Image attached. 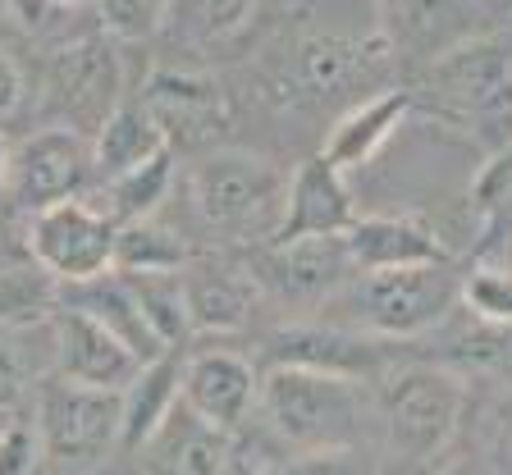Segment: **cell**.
I'll use <instances>...</instances> for the list:
<instances>
[{"instance_id":"obj_1","label":"cell","mask_w":512,"mask_h":475,"mask_svg":"<svg viewBox=\"0 0 512 475\" xmlns=\"http://www.w3.org/2000/svg\"><path fill=\"white\" fill-rule=\"evenodd\" d=\"M416 110L426 106L439 124L462 128L485 151L512 142V32L485 28L416 74Z\"/></svg>"},{"instance_id":"obj_2","label":"cell","mask_w":512,"mask_h":475,"mask_svg":"<svg viewBox=\"0 0 512 475\" xmlns=\"http://www.w3.org/2000/svg\"><path fill=\"white\" fill-rule=\"evenodd\" d=\"M357 384L362 380L325 375V370L270 366L256 384V407L266 416L270 439H279L288 453L362 444L366 398Z\"/></svg>"},{"instance_id":"obj_3","label":"cell","mask_w":512,"mask_h":475,"mask_svg":"<svg viewBox=\"0 0 512 475\" xmlns=\"http://www.w3.org/2000/svg\"><path fill=\"white\" fill-rule=\"evenodd\" d=\"M284 174L266 156L234 147L206 151L188 174L192 211L224 243L266 247L284 215Z\"/></svg>"},{"instance_id":"obj_4","label":"cell","mask_w":512,"mask_h":475,"mask_svg":"<svg viewBox=\"0 0 512 475\" xmlns=\"http://www.w3.org/2000/svg\"><path fill=\"white\" fill-rule=\"evenodd\" d=\"M462 275L453 265H412V270H357L325 307L343 311L357 334L421 338L458 307Z\"/></svg>"},{"instance_id":"obj_5","label":"cell","mask_w":512,"mask_h":475,"mask_svg":"<svg viewBox=\"0 0 512 475\" xmlns=\"http://www.w3.org/2000/svg\"><path fill=\"white\" fill-rule=\"evenodd\" d=\"M467 412V389L458 375L439 366H403L380 389V416L389 453L407 466H421L458 434Z\"/></svg>"},{"instance_id":"obj_6","label":"cell","mask_w":512,"mask_h":475,"mask_svg":"<svg viewBox=\"0 0 512 475\" xmlns=\"http://www.w3.org/2000/svg\"><path fill=\"white\" fill-rule=\"evenodd\" d=\"M115 229L119 224L92 201H55L28 215V256L60 288L87 284L115 270Z\"/></svg>"},{"instance_id":"obj_7","label":"cell","mask_w":512,"mask_h":475,"mask_svg":"<svg viewBox=\"0 0 512 475\" xmlns=\"http://www.w3.org/2000/svg\"><path fill=\"white\" fill-rule=\"evenodd\" d=\"M124 101V55L115 37H78L46 64V106L55 124L92 138L101 119Z\"/></svg>"},{"instance_id":"obj_8","label":"cell","mask_w":512,"mask_h":475,"mask_svg":"<svg viewBox=\"0 0 512 475\" xmlns=\"http://www.w3.org/2000/svg\"><path fill=\"white\" fill-rule=\"evenodd\" d=\"M37 439L42 453L64 466L101 462L119 448V393L87 389L74 380H46L37 393Z\"/></svg>"},{"instance_id":"obj_9","label":"cell","mask_w":512,"mask_h":475,"mask_svg":"<svg viewBox=\"0 0 512 475\" xmlns=\"http://www.w3.org/2000/svg\"><path fill=\"white\" fill-rule=\"evenodd\" d=\"M92 138L74 128L46 124L10 151V188L5 197L19 211H42L55 201H74L92 188Z\"/></svg>"},{"instance_id":"obj_10","label":"cell","mask_w":512,"mask_h":475,"mask_svg":"<svg viewBox=\"0 0 512 475\" xmlns=\"http://www.w3.org/2000/svg\"><path fill=\"white\" fill-rule=\"evenodd\" d=\"M247 270L261 284V293L298 302V307H325L357 275L343 238H293V243L252 247Z\"/></svg>"},{"instance_id":"obj_11","label":"cell","mask_w":512,"mask_h":475,"mask_svg":"<svg viewBox=\"0 0 512 475\" xmlns=\"http://www.w3.org/2000/svg\"><path fill=\"white\" fill-rule=\"evenodd\" d=\"M375 14V32L389 42L394 64H407L416 74L448 46L490 28V10L480 0H375Z\"/></svg>"},{"instance_id":"obj_12","label":"cell","mask_w":512,"mask_h":475,"mask_svg":"<svg viewBox=\"0 0 512 475\" xmlns=\"http://www.w3.org/2000/svg\"><path fill=\"white\" fill-rule=\"evenodd\" d=\"M170 147H211L229 128V96L202 69H156L138 96Z\"/></svg>"},{"instance_id":"obj_13","label":"cell","mask_w":512,"mask_h":475,"mask_svg":"<svg viewBox=\"0 0 512 475\" xmlns=\"http://www.w3.org/2000/svg\"><path fill=\"white\" fill-rule=\"evenodd\" d=\"M394 69V51L380 32H311L293 51V83L307 96L325 101V96L357 92L362 83H375Z\"/></svg>"},{"instance_id":"obj_14","label":"cell","mask_w":512,"mask_h":475,"mask_svg":"<svg viewBox=\"0 0 512 475\" xmlns=\"http://www.w3.org/2000/svg\"><path fill=\"white\" fill-rule=\"evenodd\" d=\"M357 192H352L348 174L334 169L330 160L307 156L293 165L284 183V215L270 243H293V238H343L357 220Z\"/></svg>"},{"instance_id":"obj_15","label":"cell","mask_w":512,"mask_h":475,"mask_svg":"<svg viewBox=\"0 0 512 475\" xmlns=\"http://www.w3.org/2000/svg\"><path fill=\"white\" fill-rule=\"evenodd\" d=\"M256 384H261V375L247 357L229 348H202L183 357L179 402L192 416H202L206 425L234 434L256 407Z\"/></svg>"},{"instance_id":"obj_16","label":"cell","mask_w":512,"mask_h":475,"mask_svg":"<svg viewBox=\"0 0 512 475\" xmlns=\"http://www.w3.org/2000/svg\"><path fill=\"white\" fill-rule=\"evenodd\" d=\"M179 284L192 334H234L261 302V284L252 279V270L220 256H192L179 270Z\"/></svg>"},{"instance_id":"obj_17","label":"cell","mask_w":512,"mask_h":475,"mask_svg":"<svg viewBox=\"0 0 512 475\" xmlns=\"http://www.w3.org/2000/svg\"><path fill=\"white\" fill-rule=\"evenodd\" d=\"M55 366H60V380L124 393L128 380H133L147 361L133 357L101 320L83 316V311H74V307H60L55 311Z\"/></svg>"},{"instance_id":"obj_18","label":"cell","mask_w":512,"mask_h":475,"mask_svg":"<svg viewBox=\"0 0 512 475\" xmlns=\"http://www.w3.org/2000/svg\"><path fill=\"white\" fill-rule=\"evenodd\" d=\"M412 115H416L412 87L407 83L380 87L375 96L352 101V106L334 119V128L325 133V142H320V156L330 160L334 169H343V174H357V169H366L389 142L398 138V128H403Z\"/></svg>"},{"instance_id":"obj_19","label":"cell","mask_w":512,"mask_h":475,"mask_svg":"<svg viewBox=\"0 0 512 475\" xmlns=\"http://www.w3.org/2000/svg\"><path fill=\"white\" fill-rule=\"evenodd\" d=\"M352 265L357 270H412V265H444L448 247L426 215L412 211H384L357 215L343 233Z\"/></svg>"},{"instance_id":"obj_20","label":"cell","mask_w":512,"mask_h":475,"mask_svg":"<svg viewBox=\"0 0 512 475\" xmlns=\"http://www.w3.org/2000/svg\"><path fill=\"white\" fill-rule=\"evenodd\" d=\"M270 366H302V370L362 380V375L384 366V348L371 334H352V329L288 325L270 338Z\"/></svg>"},{"instance_id":"obj_21","label":"cell","mask_w":512,"mask_h":475,"mask_svg":"<svg viewBox=\"0 0 512 475\" xmlns=\"http://www.w3.org/2000/svg\"><path fill=\"white\" fill-rule=\"evenodd\" d=\"M229 444L234 434L206 425L179 402L138 453L147 475H229Z\"/></svg>"},{"instance_id":"obj_22","label":"cell","mask_w":512,"mask_h":475,"mask_svg":"<svg viewBox=\"0 0 512 475\" xmlns=\"http://www.w3.org/2000/svg\"><path fill=\"white\" fill-rule=\"evenodd\" d=\"M60 307H74V311H83V316L101 320L138 361H156L160 352H165L156 343V334H151V325L142 320L138 297H133V288H128V279L119 275V270L96 275V279H87V284L60 288Z\"/></svg>"},{"instance_id":"obj_23","label":"cell","mask_w":512,"mask_h":475,"mask_svg":"<svg viewBox=\"0 0 512 475\" xmlns=\"http://www.w3.org/2000/svg\"><path fill=\"white\" fill-rule=\"evenodd\" d=\"M261 0H160L156 32L179 51H211L243 37Z\"/></svg>"},{"instance_id":"obj_24","label":"cell","mask_w":512,"mask_h":475,"mask_svg":"<svg viewBox=\"0 0 512 475\" xmlns=\"http://www.w3.org/2000/svg\"><path fill=\"white\" fill-rule=\"evenodd\" d=\"M165 147H170V142H165L160 124L151 119V110L142 106V101H128L124 96V101L101 119V128L92 133V174L106 183V179H115V174H128V169L147 165V160L160 156Z\"/></svg>"},{"instance_id":"obj_25","label":"cell","mask_w":512,"mask_h":475,"mask_svg":"<svg viewBox=\"0 0 512 475\" xmlns=\"http://www.w3.org/2000/svg\"><path fill=\"white\" fill-rule=\"evenodd\" d=\"M179 375V352H160L128 380V389L119 393V448H142L160 430V421L179 407Z\"/></svg>"},{"instance_id":"obj_26","label":"cell","mask_w":512,"mask_h":475,"mask_svg":"<svg viewBox=\"0 0 512 475\" xmlns=\"http://www.w3.org/2000/svg\"><path fill=\"white\" fill-rule=\"evenodd\" d=\"M174 188V151L165 147L160 156H151L147 165L128 169V174H115V179L101 183V211L110 215L115 224L128 220H156L160 201L170 197Z\"/></svg>"},{"instance_id":"obj_27","label":"cell","mask_w":512,"mask_h":475,"mask_svg":"<svg viewBox=\"0 0 512 475\" xmlns=\"http://www.w3.org/2000/svg\"><path fill=\"white\" fill-rule=\"evenodd\" d=\"M188 261H192L188 243L156 220H128L115 229L119 275H179Z\"/></svg>"},{"instance_id":"obj_28","label":"cell","mask_w":512,"mask_h":475,"mask_svg":"<svg viewBox=\"0 0 512 475\" xmlns=\"http://www.w3.org/2000/svg\"><path fill=\"white\" fill-rule=\"evenodd\" d=\"M55 311H60V284L37 261L0 270V325L5 329L46 325L55 320Z\"/></svg>"},{"instance_id":"obj_29","label":"cell","mask_w":512,"mask_h":475,"mask_svg":"<svg viewBox=\"0 0 512 475\" xmlns=\"http://www.w3.org/2000/svg\"><path fill=\"white\" fill-rule=\"evenodd\" d=\"M133 297L142 307V320L151 325L156 343L165 352H174L179 343H188L192 325H188V307H183V284L179 275H124Z\"/></svg>"},{"instance_id":"obj_30","label":"cell","mask_w":512,"mask_h":475,"mask_svg":"<svg viewBox=\"0 0 512 475\" xmlns=\"http://www.w3.org/2000/svg\"><path fill=\"white\" fill-rule=\"evenodd\" d=\"M458 302L480 320V325L508 329L512 325V265L476 261L467 275H462Z\"/></svg>"},{"instance_id":"obj_31","label":"cell","mask_w":512,"mask_h":475,"mask_svg":"<svg viewBox=\"0 0 512 475\" xmlns=\"http://www.w3.org/2000/svg\"><path fill=\"white\" fill-rule=\"evenodd\" d=\"M471 206H476L480 233H503L512 229V142L490 151V160L480 165L476 183H471Z\"/></svg>"},{"instance_id":"obj_32","label":"cell","mask_w":512,"mask_h":475,"mask_svg":"<svg viewBox=\"0 0 512 475\" xmlns=\"http://www.w3.org/2000/svg\"><path fill=\"white\" fill-rule=\"evenodd\" d=\"M279 475H380V457L366 444L311 448V453H288Z\"/></svg>"},{"instance_id":"obj_33","label":"cell","mask_w":512,"mask_h":475,"mask_svg":"<svg viewBox=\"0 0 512 475\" xmlns=\"http://www.w3.org/2000/svg\"><path fill=\"white\" fill-rule=\"evenodd\" d=\"M42 439H37V425L19 421L14 416L5 430H0V475H37L42 471Z\"/></svg>"},{"instance_id":"obj_34","label":"cell","mask_w":512,"mask_h":475,"mask_svg":"<svg viewBox=\"0 0 512 475\" xmlns=\"http://www.w3.org/2000/svg\"><path fill=\"white\" fill-rule=\"evenodd\" d=\"M110 37H151L160 19V0H96Z\"/></svg>"},{"instance_id":"obj_35","label":"cell","mask_w":512,"mask_h":475,"mask_svg":"<svg viewBox=\"0 0 512 475\" xmlns=\"http://www.w3.org/2000/svg\"><path fill=\"white\" fill-rule=\"evenodd\" d=\"M28 106V74H23V60L0 42V124L14 119Z\"/></svg>"},{"instance_id":"obj_36","label":"cell","mask_w":512,"mask_h":475,"mask_svg":"<svg viewBox=\"0 0 512 475\" xmlns=\"http://www.w3.org/2000/svg\"><path fill=\"white\" fill-rule=\"evenodd\" d=\"M10 14H14V23H19V28L42 32L46 23L60 14V5H55V0H10Z\"/></svg>"},{"instance_id":"obj_37","label":"cell","mask_w":512,"mask_h":475,"mask_svg":"<svg viewBox=\"0 0 512 475\" xmlns=\"http://www.w3.org/2000/svg\"><path fill=\"white\" fill-rule=\"evenodd\" d=\"M19 398H23V366L10 352H0V412H14Z\"/></svg>"},{"instance_id":"obj_38","label":"cell","mask_w":512,"mask_h":475,"mask_svg":"<svg viewBox=\"0 0 512 475\" xmlns=\"http://www.w3.org/2000/svg\"><path fill=\"white\" fill-rule=\"evenodd\" d=\"M439 475H494V466L485 457H458L453 466H444Z\"/></svg>"},{"instance_id":"obj_39","label":"cell","mask_w":512,"mask_h":475,"mask_svg":"<svg viewBox=\"0 0 512 475\" xmlns=\"http://www.w3.org/2000/svg\"><path fill=\"white\" fill-rule=\"evenodd\" d=\"M10 138H0V197H5V188H10Z\"/></svg>"},{"instance_id":"obj_40","label":"cell","mask_w":512,"mask_h":475,"mask_svg":"<svg viewBox=\"0 0 512 475\" xmlns=\"http://www.w3.org/2000/svg\"><path fill=\"white\" fill-rule=\"evenodd\" d=\"M60 10H78V5H87V0H55Z\"/></svg>"},{"instance_id":"obj_41","label":"cell","mask_w":512,"mask_h":475,"mask_svg":"<svg viewBox=\"0 0 512 475\" xmlns=\"http://www.w3.org/2000/svg\"><path fill=\"white\" fill-rule=\"evenodd\" d=\"M14 421V412H0V430H5V425H10Z\"/></svg>"},{"instance_id":"obj_42","label":"cell","mask_w":512,"mask_h":475,"mask_svg":"<svg viewBox=\"0 0 512 475\" xmlns=\"http://www.w3.org/2000/svg\"><path fill=\"white\" fill-rule=\"evenodd\" d=\"M480 5H485V10H490V0H480Z\"/></svg>"}]
</instances>
